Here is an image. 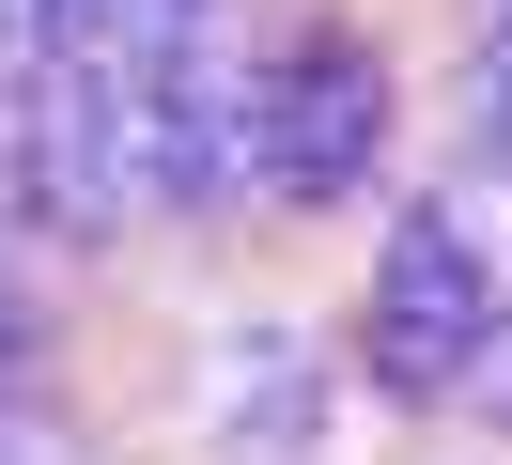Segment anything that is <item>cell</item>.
Instances as JSON below:
<instances>
[{
    "label": "cell",
    "instance_id": "cell-2",
    "mask_svg": "<svg viewBox=\"0 0 512 465\" xmlns=\"http://www.w3.org/2000/svg\"><path fill=\"white\" fill-rule=\"evenodd\" d=\"M388 155V47L357 16H295L249 62V186L264 202H342Z\"/></svg>",
    "mask_w": 512,
    "mask_h": 465
},
{
    "label": "cell",
    "instance_id": "cell-6",
    "mask_svg": "<svg viewBox=\"0 0 512 465\" xmlns=\"http://www.w3.org/2000/svg\"><path fill=\"white\" fill-rule=\"evenodd\" d=\"M16 372H32V295H16V248H0V403H16Z\"/></svg>",
    "mask_w": 512,
    "mask_h": 465
},
{
    "label": "cell",
    "instance_id": "cell-4",
    "mask_svg": "<svg viewBox=\"0 0 512 465\" xmlns=\"http://www.w3.org/2000/svg\"><path fill=\"white\" fill-rule=\"evenodd\" d=\"M466 140H481V171H512V0L481 16V47H466Z\"/></svg>",
    "mask_w": 512,
    "mask_h": 465
},
{
    "label": "cell",
    "instance_id": "cell-5",
    "mask_svg": "<svg viewBox=\"0 0 512 465\" xmlns=\"http://www.w3.org/2000/svg\"><path fill=\"white\" fill-rule=\"evenodd\" d=\"M32 93H47V0H0V155H16Z\"/></svg>",
    "mask_w": 512,
    "mask_h": 465
},
{
    "label": "cell",
    "instance_id": "cell-3",
    "mask_svg": "<svg viewBox=\"0 0 512 465\" xmlns=\"http://www.w3.org/2000/svg\"><path fill=\"white\" fill-rule=\"evenodd\" d=\"M202 47V0H47V78L94 93H171V62Z\"/></svg>",
    "mask_w": 512,
    "mask_h": 465
},
{
    "label": "cell",
    "instance_id": "cell-1",
    "mask_svg": "<svg viewBox=\"0 0 512 465\" xmlns=\"http://www.w3.org/2000/svg\"><path fill=\"white\" fill-rule=\"evenodd\" d=\"M497 326H512V171H481V186L450 171L388 217L373 295H357V357L388 403H450V388H481Z\"/></svg>",
    "mask_w": 512,
    "mask_h": 465
}]
</instances>
